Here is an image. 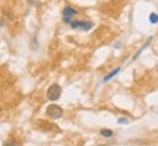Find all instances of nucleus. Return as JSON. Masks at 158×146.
<instances>
[{
	"label": "nucleus",
	"mask_w": 158,
	"mask_h": 146,
	"mask_svg": "<svg viewBox=\"0 0 158 146\" xmlns=\"http://www.w3.org/2000/svg\"><path fill=\"white\" fill-rule=\"evenodd\" d=\"M63 15H64V16H70V15L73 16V15H78V10L73 9V7H70V6H66L64 10H63Z\"/></svg>",
	"instance_id": "nucleus-3"
},
{
	"label": "nucleus",
	"mask_w": 158,
	"mask_h": 146,
	"mask_svg": "<svg viewBox=\"0 0 158 146\" xmlns=\"http://www.w3.org/2000/svg\"><path fill=\"white\" fill-rule=\"evenodd\" d=\"M101 136H104V137H111L113 136V132L111 130H101Z\"/></svg>",
	"instance_id": "nucleus-6"
},
{
	"label": "nucleus",
	"mask_w": 158,
	"mask_h": 146,
	"mask_svg": "<svg viewBox=\"0 0 158 146\" xmlns=\"http://www.w3.org/2000/svg\"><path fill=\"white\" fill-rule=\"evenodd\" d=\"M62 95V88L59 86V85H51L48 91H47V98L50 99V101H57L59 98Z\"/></svg>",
	"instance_id": "nucleus-2"
},
{
	"label": "nucleus",
	"mask_w": 158,
	"mask_h": 146,
	"mask_svg": "<svg viewBox=\"0 0 158 146\" xmlns=\"http://www.w3.org/2000/svg\"><path fill=\"white\" fill-rule=\"evenodd\" d=\"M149 21H151V23H157L158 22V15L157 13H151V15H149Z\"/></svg>",
	"instance_id": "nucleus-7"
},
{
	"label": "nucleus",
	"mask_w": 158,
	"mask_h": 146,
	"mask_svg": "<svg viewBox=\"0 0 158 146\" xmlns=\"http://www.w3.org/2000/svg\"><path fill=\"white\" fill-rule=\"evenodd\" d=\"M45 114H47L50 118H53V120H57V118H60L63 116V110L59 107V105H56V104H51V105L47 107Z\"/></svg>",
	"instance_id": "nucleus-1"
},
{
	"label": "nucleus",
	"mask_w": 158,
	"mask_h": 146,
	"mask_svg": "<svg viewBox=\"0 0 158 146\" xmlns=\"http://www.w3.org/2000/svg\"><path fill=\"white\" fill-rule=\"evenodd\" d=\"M118 123H127V120H126V118H120V120H118Z\"/></svg>",
	"instance_id": "nucleus-8"
},
{
	"label": "nucleus",
	"mask_w": 158,
	"mask_h": 146,
	"mask_svg": "<svg viewBox=\"0 0 158 146\" xmlns=\"http://www.w3.org/2000/svg\"><path fill=\"white\" fill-rule=\"evenodd\" d=\"M92 28V22L89 21H86V22H81V29H84V31H88V29Z\"/></svg>",
	"instance_id": "nucleus-4"
},
{
	"label": "nucleus",
	"mask_w": 158,
	"mask_h": 146,
	"mask_svg": "<svg viewBox=\"0 0 158 146\" xmlns=\"http://www.w3.org/2000/svg\"><path fill=\"white\" fill-rule=\"evenodd\" d=\"M118 72H120V67H117V69H116V70H113V72H111V73H108L107 76L104 78V82H107V80H110V79L113 78V76H116V75H117Z\"/></svg>",
	"instance_id": "nucleus-5"
}]
</instances>
